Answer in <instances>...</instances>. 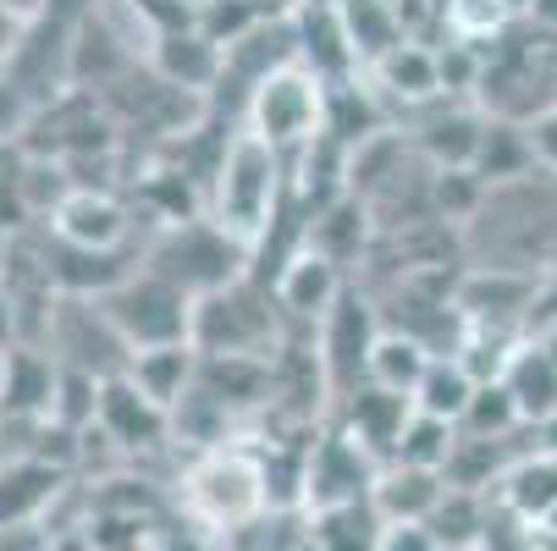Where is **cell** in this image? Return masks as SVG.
<instances>
[{
	"label": "cell",
	"instance_id": "cell-6",
	"mask_svg": "<svg viewBox=\"0 0 557 551\" xmlns=\"http://www.w3.org/2000/svg\"><path fill=\"white\" fill-rule=\"evenodd\" d=\"M381 480V458L348 436L332 430L326 441H314V452L304 458V508H332V502H359L370 497Z\"/></svg>",
	"mask_w": 557,
	"mask_h": 551
},
{
	"label": "cell",
	"instance_id": "cell-5",
	"mask_svg": "<svg viewBox=\"0 0 557 551\" xmlns=\"http://www.w3.org/2000/svg\"><path fill=\"white\" fill-rule=\"evenodd\" d=\"M244 254L249 249L237 243L232 231H221L215 221H183V226H172L166 238L154 243L149 271L177 281L188 298H205V292H215V287L232 281V271H237V260H244Z\"/></svg>",
	"mask_w": 557,
	"mask_h": 551
},
{
	"label": "cell",
	"instance_id": "cell-10",
	"mask_svg": "<svg viewBox=\"0 0 557 551\" xmlns=\"http://www.w3.org/2000/svg\"><path fill=\"white\" fill-rule=\"evenodd\" d=\"M442 497H447L442 468H409V463H386L375 491H370V502L381 508L386 524H431Z\"/></svg>",
	"mask_w": 557,
	"mask_h": 551
},
{
	"label": "cell",
	"instance_id": "cell-14",
	"mask_svg": "<svg viewBox=\"0 0 557 551\" xmlns=\"http://www.w3.org/2000/svg\"><path fill=\"white\" fill-rule=\"evenodd\" d=\"M337 298H343V271L321 249H314V254H293V265L276 276V303L304 314V321H326Z\"/></svg>",
	"mask_w": 557,
	"mask_h": 551
},
{
	"label": "cell",
	"instance_id": "cell-29",
	"mask_svg": "<svg viewBox=\"0 0 557 551\" xmlns=\"http://www.w3.org/2000/svg\"><path fill=\"white\" fill-rule=\"evenodd\" d=\"M508 17V0H453V23L469 34H492Z\"/></svg>",
	"mask_w": 557,
	"mask_h": 551
},
{
	"label": "cell",
	"instance_id": "cell-30",
	"mask_svg": "<svg viewBox=\"0 0 557 551\" xmlns=\"http://www.w3.org/2000/svg\"><path fill=\"white\" fill-rule=\"evenodd\" d=\"M381 551H442V540L431 524H386Z\"/></svg>",
	"mask_w": 557,
	"mask_h": 551
},
{
	"label": "cell",
	"instance_id": "cell-12",
	"mask_svg": "<svg viewBox=\"0 0 557 551\" xmlns=\"http://www.w3.org/2000/svg\"><path fill=\"white\" fill-rule=\"evenodd\" d=\"M55 364L34 348H7L0 364V414L7 419H50L55 403Z\"/></svg>",
	"mask_w": 557,
	"mask_h": 551
},
{
	"label": "cell",
	"instance_id": "cell-2",
	"mask_svg": "<svg viewBox=\"0 0 557 551\" xmlns=\"http://www.w3.org/2000/svg\"><path fill=\"white\" fill-rule=\"evenodd\" d=\"M106 321L116 326V337L138 353V348H172V342H188L194 331V298L166 281V276H154V271H138L127 281H116L106 298Z\"/></svg>",
	"mask_w": 557,
	"mask_h": 551
},
{
	"label": "cell",
	"instance_id": "cell-31",
	"mask_svg": "<svg viewBox=\"0 0 557 551\" xmlns=\"http://www.w3.org/2000/svg\"><path fill=\"white\" fill-rule=\"evenodd\" d=\"M530 143H535V161H546V166L557 172V105L530 122Z\"/></svg>",
	"mask_w": 557,
	"mask_h": 551
},
{
	"label": "cell",
	"instance_id": "cell-7",
	"mask_svg": "<svg viewBox=\"0 0 557 551\" xmlns=\"http://www.w3.org/2000/svg\"><path fill=\"white\" fill-rule=\"evenodd\" d=\"M116 447L138 452V447H161L172 436V409H161L154 398H144L138 380L122 370V375H106L100 380V419H95Z\"/></svg>",
	"mask_w": 557,
	"mask_h": 551
},
{
	"label": "cell",
	"instance_id": "cell-16",
	"mask_svg": "<svg viewBox=\"0 0 557 551\" xmlns=\"http://www.w3.org/2000/svg\"><path fill=\"white\" fill-rule=\"evenodd\" d=\"M309 540L321 551H381L386 518L370 497L359 502H332V508H309Z\"/></svg>",
	"mask_w": 557,
	"mask_h": 551
},
{
	"label": "cell",
	"instance_id": "cell-21",
	"mask_svg": "<svg viewBox=\"0 0 557 551\" xmlns=\"http://www.w3.org/2000/svg\"><path fill=\"white\" fill-rule=\"evenodd\" d=\"M453 447H458V425H447V419L414 409L409 425H404V436H397V447H392V463H409V468H447Z\"/></svg>",
	"mask_w": 557,
	"mask_h": 551
},
{
	"label": "cell",
	"instance_id": "cell-25",
	"mask_svg": "<svg viewBox=\"0 0 557 551\" xmlns=\"http://www.w3.org/2000/svg\"><path fill=\"white\" fill-rule=\"evenodd\" d=\"M530 161H535L530 133H519V127H508V122H497V127L486 122L481 149H474V172H481V177H519Z\"/></svg>",
	"mask_w": 557,
	"mask_h": 551
},
{
	"label": "cell",
	"instance_id": "cell-33",
	"mask_svg": "<svg viewBox=\"0 0 557 551\" xmlns=\"http://www.w3.org/2000/svg\"><path fill=\"white\" fill-rule=\"evenodd\" d=\"M12 331H17V303L12 292H0V348H12Z\"/></svg>",
	"mask_w": 557,
	"mask_h": 551
},
{
	"label": "cell",
	"instance_id": "cell-4",
	"mask_svg": "<svg viewBox=\"0 0 557 551\" xmlns=\"http://www.w3.org/2000/svg\"><path fill=\"white\" fill-rule=\"evenodd\" d=\"M321 116H326V84L314 72H304L298 61L265 72L249 89V127L276 149H304L321 133Z\"/></svg>",
	"mask_w": 557,
	"mask_h": 551
},
{
	"label": "cell",
	"instance_id": "cell-17",
	"mask_svg": "<svg viewBox=\"0 0 557 551\" xmlns=\"http://www.w3.org/2000/svg\"><path fill=\"white\" fill-rule=\"evenodd\" d=\"M154 66L166 72L172 89H205L226 72V50L215 39H205L199 23H194V28H177V34H154Z\"/></svg>",
	"mask_w": 557,
	"mask_h": 551
},
{
	"label": "cell",
	"instance_id": "cell-18",
	"mask_svg": "<svg viewBox=\"0 0 557 551\" xmlns=\"http://www.w3.org/2000/svg\"><path fill=\"white\" fill-rule=\"evenodd\" d=\"M61 468H50L45 458H7L0 468V529L7 524H34V513L55 497Z\"/></svg>",
	"mask_w": 557,
	"mask_h": 551
},
{
	"label": "cell",
	"instance_id": "cell-1",
	"mask_svg": "<svg viewBox=\"0 0 557 551\" xmlns=\"http://www.w3.org/2000/svg\"><path fill=\"white\" fill-rule=\"evenodd\" d=\"M287 183H282V149L265 143L255 127L237 133L221 154V177H215V204H210V221L221 231H232L244 249H255L265 238V226L282 204Z\"/></svg>",
	"mask_w": 557,
	"mask_h": 551
},
{
	"label": "cell",
	"instance_id": "cell-26",
	"mask_svg": "<svg viewBox=\"0 0 557 551\" xmlns=\"http://www.w3.org/2000/svg\"><path fill=\"white\" fill-rule=\"evenodd\" d=\"M508 502H513L524 518L546 524V518L557 513V463H552V458L519 463L513 475H508Z\"/></svg>",
	"mask_w": 557,
	"mask_h": 551
},
{
	"label": "cell",
	"instance_id": "cell-3",
	"mask_svg": "<svg viewBox=\"0 0 557 551\" xmlns=\"http://www.w3.org/2000/svg\"><path fill=\"white\" fill-rule=\"evenodd\" d=\"M265 463L249 458L244 447H210L194 475H188V513L215 524V529H237L249 524L260 508H265Z\"/></svg>",
	"mask_w": 557,
	"mask_h": 551
},
{
	"label": "cell",
	"instance_id": "cell-11",
	"mask_svg": "<svg viewBox=\"0 0 557 551\" xmlns=\"http://www.w3.org/2000/svg\"><path fill=\"white\" fill-rule=\"evenodd\" d=\"M414 414V398L409 391H392V386H364V391H348V436H359L381 463H392V447L404 436Z\"/></svg>",
	"mask_w": 557,
	"mask_h": 551
},
{
	"label": "cell",
	"instance_id": "cell-8",
	"mask_svg": "<svg viewBox=\"0 0 557 551\" xmlns=\"http://www.w3.org/2000/svg\"><path fill=\"white\" fill-rule=\"evenodd\" d=\"M375 321H370V303L359 298V292H348L343 287V298L332 303V314H326V326H321V364H326V375H332V386H354L359 375L370 380V348H375Z\"/></svg>",
	"mask_w": 557,
	"mask_h": 551
},
{
	"label": "cell",
	"instance_id": "cell-20",
	"mask_svg": "<svg viewBox=\"0 0 557 551\" xmlns=\"http://www.w3.org/2000/svg\"><path fill=\"white\" fill-rule=\"evenodd\" d=\"M431 359H436V353H431L420 337H409V331H381L375 348H370V380H375V386H392V391H409V398H414V386H420V375H425Z\"/></svg>",
	"mask_w": 557,
	"mask_h": 551
},
{
	"label": "cell",
	"instance_id": "cell-24",
	"mask_svg": "<svg viewBox=\"0 0 557 551\" xmlns=\"http://www.w3.org/2000/svg\"><path fill=\"white\" fill-rule=\"evenodd\" d=\"M337 12H343V23H348L354 50L370 55V61H381L392 45H404V34H397V17H392L386 0H343Z\"/></svg>",
	"mask_w": 557,
	"mask_h": 551
},
{
	"label": "cell",
	"instance_id": "cell-32",
	"mask_svg": "<svg viewBox=\"0 0 557 551\" xmlns=\"http://www.w3.org/2000/svg\"><path fill=\"white\" fill-rule=\"evenodd\" d=\"M17 39H23V17L0 7V61H7V55L17 50Z\"/></svg>",
	"mask_w": 557,
	"mask_h": 551
},
{
	"label": "cell",
	"instance_id": "cell-22",
	"mask_svg": "<svg viewBox=\"0 0 557 551\" xmlns=\"http://www.w3.org/2000/svg\"><path fill=\"white\" fill-rule=\"evenodd\" d=\"M375 72L386 77V89L409 95V100H431V95L442 89V61H436L431 50H420V45H392V50L375 61Z\"/></svg>",
	"mask_w": 557,
	"mask_h": 551
},
{
	"label": "cell",
	"instance_id": "cell-19",
	"mask_svg": "<svg viewBox=\"0 0 557 551\" xmlns=\"http://www.w3.org/2000/svg\"><path fill=\"white\" fill-rule=\"evenodd\" d=\"M474 386H481V380H474L453 353H436V359L425 364L420 386H414V409H420V414H436V419H447V425H458V419L469 414Z\"/></svg>",
	"mask_w": 557,
	"mask_h": 551
},
{
	"label": "cell",
	"instance_id": "cell-23",
	"mask_svg": "<svg viewBox=\"0 0 557 551\" xmlns=\"http://www.w3.org/2000/svg\"><path fill=\"white\" fill-rule=\"evenodd\" d=\"M513 425H524V414H519V403H513V391L503 386V375H497V380H481V386H474V398H469V414L458 419V430H463V436H486V441L508 436Z\"/></svg>",
	"mask_w": 557,
	"mask_h": 551
},
{
	"label": "cell",
	"instance_id": "cell-34",
	"mask_svg": "<svg viewBox=\"0 0 557 551\" xmlns=\"http://www.w3.org/2000/svg\"><path fill=\"white\" fill-rule=\"evenodd\" d=\"M0 7H7V12H17V17H34V12L45 7V0H0Z\"/></svg>",
	"mask_w": 557,
	"mask_h": 551
},
{
	"label": "cell",
	"instance_id": "cell-13",
	"mask_svg": "<svg viewBox=\"0 0 557 551\" xmlns=\"http://www.w3.org/2000/svg\"><path fill=\"white\" fill-rule=\"evenodd\" d=\"M503 386L513 391V403H519L524 425L557 419V353H552L546 342L513 348L508 364H503Z\"/></svg>",
	"mask_w": 557,
	"mask_h": 551
},
{
	"label": "cell",
	"instance_id": "cell-15",
	"mask_svg": "<svg viewBox=\"0 0 557 551\" xmlns=\"http://www.w3.org/2000/svg\"><path fill=\"white\" fill-rule=\"evenodd\" d=\"M127 375L138 380L144 398H154L161 409H177L188 391H194V375H199V348L194 342H172V348H138L127 359Z\"/></svg>",
	"mask_w": 557,
	"mask_h": 551
},
{
	"label": "cell",
	"instance_id": "cell-9",
	"mask_svg": "<svg viewBox=\"0 0 557 551\" xmlns=\"http://www.w3.org/2000/svg\"><path fill=\"white\" fill-rule=\"evenodd\" d=\"M55 238L77 249H122L127 238V210L106 188H72L55 204Z\"/></svg>",
	"mask_w": 557,
	"mask_h": 551
},
{
	"label": "cell",
	"instance_id": "cell-27",
	"mask_svg": "<svg viewBox=\"0 0 557 551\" xmlns=\"http://www.w3.org/2000/svg\"><path fill=\"white\" fill-rule=\"evenodd\" d=\"M481 122L474 116H442L425 133V149L436 154V166H474V149H481Z\"/></svg>",
	"mask_w": 557,
	"mask_h": 551
},
{
	"label": "cell",
	"instance_id": "cell-28",
	"mask_svg": "<svg viewBox=\"0 0 557 551\" xmlns=\"http://www.w3.org/2000/svg\"><path fill=\"white\" fill-rule=\"evenodd\" d=\"M127 7H133L154 34H177V28H194V23H199L194 0H127Z\"/></svg>",
	"mask_w": 557,
	"mask_h": 551
}]
</instances>
